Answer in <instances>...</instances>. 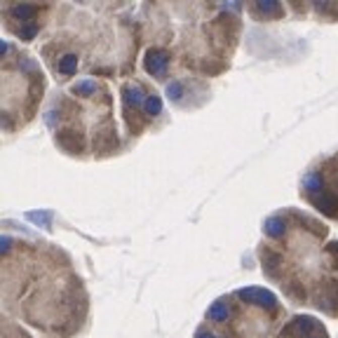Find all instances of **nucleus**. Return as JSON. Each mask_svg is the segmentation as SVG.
Wrapping results in <instances>:
<instances>
[{
  "instance_id": "obj_6",
  "label": "nucleus",
  "mask_w": 338,
  "mask_h": 338,
  "mask_svg": "<svg viewBox=\"0 0 338 338\" xmlns=\"http://www.w3.org/2000/svg\"><path fill=\"white\" fill-rule=\"evenodd\" d=\"M75 68H78V57H73V54H66L59 61V73H64V75H73Z\"/></svg>"
},
{
  "instance_id": "obj_10",
  "label": "nucleus",
  "mask_w": 338,
  "mask_h": 338,
  "mask_svg": "<svg viewBox=\"0 0 338 338\" xmlns=\"http://www.w3.org/2000/svg\"><path fill=\"white\" fill-rule=\"evenodd\" d=\"M49 216H52L49 211H45V214H35V211H31V214H28L31 221H35V223H45V226L49 223Z\"/></svg>"
},
{
  "instance_id": "obj_4",
  "label": "nucleus",
  "mask_w": 338,
  "mask_h": 338,
  "mask_svg": "<svg viewBox=\"0 0 338 338\" xmlns=\"http://www.w3.org/2000/svg\"><path fill=\"white\" fill-rule=\"evenodd\" d=\"M230 315V308L226 301H218V303H214L209 308V312H207V317L211 319V322H223V319H228Z\"/></svg>"
},
{
  "instance_id": "obj_3",
  "label": "nucleus",
  "mask_w": 338,
  "mask_h": 338,
  "mask_svg": "<svg viewBox=\"0 0 338 338\" xmlns=\"http://www.w3.org/2000/svg\"><path fill=\"white\" fill-rule=\"evenodd\" d=\"M122 94H125V103L127 106H141V103H146L139 85H127V87L122 89Z\"/></svg>"
},
{
  "instance_id": "obj_7",
  "label": "nucleus",
  "mask_w": 338,
  "mask_h": 338,
  "mask_svg": "<svg viewBox=\"0 0 338 338\" xmlns=\"http://www.w3.org/2000/svg\"><path fill=\"white\" fill-rule=\"evenodd\" d=\"M143 108H146V113H148V115H157L160 110H162V101H160V96H157V94H148V96H146Z\"/></svg>"
},
{
  "instance_id": "obj_5",
  "label": "nucleus",
  "mask_w": 338,
  "mask_h": 338,
  "mask_svg": "<svg viewBox=\"0 0 338 338\" xmlns=\"http://www.w3.org/2000/svg\"><path fill=\"white\" fill-rule=\"evenodd\" d=\"M284 230H287V223H284V218L272 216V218H268V221H265V233H268L270 237H279V235H284Z\"/></svg>"
},
{
  "instance_id": "obj_11",
  "label": "nucleus",
  "mask_w": 338,
  "mask_h": 338,
  "mask_svg": "<svg viewBox=\"0 0 338 338\" xmlns=\"http://www.w3.org/2000/svg\"><path fill=\"white\" fill-rule=\"evenodd\" d=\"M258 10H261V12H265V14H270V12H279V5H277V3H261V5H258Z\"/></svg>"
},
{
  "instance_id": "obj_1",
  "label": "nucleus",
  "mask_w": 338,
  "mask_h": 338,
  "mask_svg": "<svg viewBox=\"0 0 338 338\" xmlns=\"http://www.w3.org/2000/svg\"><path fill=\"white\" fill-rule=\"evenodd\" d=\"M237 296L247 301V303H256L261 308H275L277 305V298L272 296L268 289H261V287H249V289H240Z\"/></svg>"
},
{
  "instance_id": "obj_12",
  "label": "nucleus",
  "mask_w": 338,
  "mask_h": 338,
  "mask_svg": "<svg viewBox=\"0 0 338 338\" xmlns=\"http://www.w3.org/2000/svg\"><path fill=\"white\" fill-rule=\"evenodd\" d=\"M195 338H216V336H214V333H207V331H200Z\"/></svg>"
},
{
  "instance_id": "obj_9",
  "label": "nucleus",
  "mask_w": 338,
  "mask_h": 338,
  "mask_svg": "<svg viewBox=\"0 0 338 338\" xmlns=\"http://www.w3.org/2000/svg\"><path fill=\"white\" fill-rule=\"evenodd\" d=\"M167 94H169V99H174V101H179L183 96V85L179 80H174V82H169V87H167Z\"/></svg>"
},
{
  "instance_id": "obj_8",
  "label": "nucleus",
  "mask_w": 338,
  "mask_h": 338,
  "mask_svg": "<svg viewBox=\"0 0 338 338\" xmlns=\"http://www.w3.org/2000/svg\"><path fill=\"white\" fill-rule=\"evenodd\" d=\"M96 92V82L94 80H82L78 82L73 87V94H80V96H87V94H94Z\"/></svg>"
},
{
  "instance_id": "obj_2",
  "label": "nucleus",
  "mask_w": 338,
  "mask_h": 338,
  "mask_svg": "<svg viewBox=\"0 0 338 338\" xmlns=\"http://www.w3.org/2000/svg\"><path fill=\"white\" fill-rule=\"evenodd\" d=\"M167 66H169L167 52H162V49H150L148 57H146V71L153 75H162Z\"/></svg>"
}]
</instances>
